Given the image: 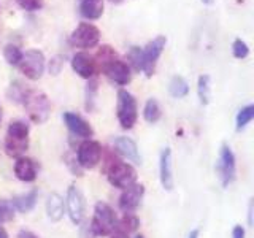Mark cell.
<instances>
[{
	"mask_svg": "<svg viewBox=\"0 0 254 238\" xmlns=\"http://www.w3.org/2000/svg\"><path fill=\"white\" fill-rule=\"evenodd\" d=\"M143 195H145V186L133 182L132 186L126 187L121 197H119V208L124 213H133L140 206Z\"/></svg>",
	"mask_w": 254,
	"mask_h": 238,
	"instance_id": "cell-14",
	"label": "cell"
},
{
	"mask_svg": "<svg viewBox=\"0 0 254 238\" xmlns=\"http://www.w3.org/2000/svg\"><path fill=\"white\" fill-rule=\"evenodd\" d=\"M108 2H110V3H121L123 0H108Z\"/></svg>",
	"mask_w": 254,
	"mask_h": 238,
	"instance_id": "cell-39",
	"label": "cell"
},
{
	"mask_svg": "<svg viewBox=\"0 0 254 238\" xmlns=\"http://www.w3.org/2000/svg\"><path fill=\"white\" fill-rule=\"evenodd\" d=\"M3 58H5L6 63H10V65H18L21 58H22V51L19 50V46H16L13 43H8L3 48Z\"/></svg>",
	"mask_w": 254,
	"mask_h": 238,
	"instance_id": "cell-27",
	"label": "cell"
},
{
	"mask_svg": "<svg viewBox=\"0 0 254 238\" xmlns=\"http://www.w3.org/2000/svg\"><path fill=\"white\" fill-rule=\"evenodd\" d=\"M118 226L116 213L105 202H99L94 206V218L91 222V230L97 237H108Z\"/></svg>",
	"mask_w": 254,
	"mask_h": 238,
	"instance_id": "cell-4",
	"label": "cell"
},
{
	"mask_svg": "<svg viewBox=\"0 0 254 238\" xmlns=\"http://www.w3.org/2000/svg\"><path fill=\"white\" fill-rule=\"evenodd\" d=\"M16 3H18L22 10L26 11H38L43 8V0H16Z\"/></svg>",
	"mask_w": 254,
	"mask_h": 238,
	"instance_id": "cell-32",
	"label": "cell"
},
{
	"mask_svg": "<svg viewBox=\"0 0 254 238\" xmlns=\"http://www.w3.org/2000/svg\"><path fill=\"white\" fill-rule=\"evenodd\" d=\"M143 118H145L146 122L156 124L159 119L162 118L161 103H159L156 99H148L146 103H145V108H143Z\"/></svg>",
	"mask_w": 254,
	"mask_h": 238,
	"instance_id": "cell-22",
	"label": "cell"
},
{
	"mask_svg": "<svg viewBox=\"0 0 254 238\" xmlns=\"http://www.w3.org/2000/svg\"><path fill=\"white\" fill-rule=\"evenodd\" d=\"M253 119H254V105H246V107H243L237 113V118H235L237 130H243L245 127L253 121Z\"/></svg>",
	"mask_w": 254,
	"mask_h": 238,
	"instance_id": "cell-25",
	"label": "cell"
},
{
	"mask_svg": "<svg viewBox=\"0 0 254 238\" xmlns=\"http://www.w3.org/2000/svg\"><path fill=\"white\" fill-rule=\"evenodd\" d=\"M169 92L175 99H183L189 94V84L183 76L175 75L169 83Z\"/></svg>",
	"mask_w": 254,
	"mask_h": 238,
	"instance_id": "cell-23",
	"label": "cell"
},
{
	"mask_svg": "<svg viewBox=\"0 0 254 238\" xmlns=\"http://www.w3.org/2000/svg\"><path fill=\"white\" fill-rule=\"evenodd\" d=\"M129 232H127V230H124L123 227H119V226H116V229L113 230V232H111L108 237L110 238H129Z\"/></svg>",
	"mask_w": 254,
	"mask_h": 238,
	"instance_id": "cell-34",
	"label": "cell"
},
{
	"mask_svg": "<svg viewBox=\"0 0 254 238\" xmlns=\"http://www.w3.org/2000/svg\"><path fill=\"white\" fill-rule=\"evenodd\" d=\"M232 238H245V229L242 226H235L232 230Z\"/></svg>",
	"mask_w": 254,
	"mask_h": 238,
	"instance_id": "cell-35",
	"label": "cell"
},
{
	"mask_svg": "<svg viewBox=\"0 0 254 238\" xmlns=\"http://www.w3.org/2000/svg\"><path fill=\"white\" fill-rule=\"evenodd\" d=\"M0 238H8V234H6V230L3 227H0Z\"/></svg>",
	"mask_w": 254,
	"mask_h": 238,
	"instance_id": "cell-38",
	"label": "cell"
},
{
	"mask_svg": "<svg viewBox=\"0 0 254 238\" xmlns=\"http://www.w3.org/2000/svg\"><path fill=\"white\" fill-rule=\"evenodd\" d=\"M0 121H2V107H0Z\"/></svg>",
	"mask_w": 254,
	"mask_h": 238,
	"instance_id": "cell-41",
	"label": "cell"
},
{
	"mask_svg": "<svg viewBox=\"0 0 254 238\" xmlns=\"http://www.w3.org/2000/svg\"><path fill=\"white\" fill-rule=\"evenodd\" d=\"M37 200H38V190L37 189H30L29 192H26V194L16 195L11 200V205H13V208L16 211L29 213V211H32L35 208Z\"/></svg>",
	"mask_w": 254,
	"mask_h": 238,
	"instance_id": "cell-20",
	"label": "cell"
},
{
	"mask_svg": "<svg viewBox=\"0 0 254 238\" xmlns=\"http://www.w3.org/2000/svg\"><path fill=\"white\" fill-rule=\"evenodd\" d=\"M27 91L29 89L21 81H14V83H11V86H10V89H8L6 95H8V99H10L11 102H14V103H22V100H24V97H26Z\"/></svg>",
	"mask_w": 254,
	"mask_h": 238,
	"instance_id": "cell-26",
	"label": "cell"
},
{
	"mask_svg": "<svg viewBox=\"0 0 254 238\" xmlns=\"http://www.w3.org/2000/svg\"><path fill=\"white\" fill-rule=\"evenodd\" d=\"M99 70L110 79V81H113V83H116L119 86L129 84L130 79H132V70H130V67L127 65L124 60L119 59V58L111 59L107 63H103V65Z\"/></svg>",
	"mask_w": 254,
	"mask_h": 238,
	"instance_id": "cell-11",
	"label": "cell"
},
{
	"mask_svg": "<svg viewBox=\"0 0 254 238\" xmlns=\"http://www.w3.org/2000/svg\"><path fill=\"white\" fill-rule=\"evenodd\" d=\"M213 2V0H202V3H205V5H210Z\"/></svg>",
	"mask_w": 254,
	"mask_h": 238,
	"instance_id": "cell-40",
	"label": "cell"
},
{
	"mask_svg": "<svg viewBox=\"0 0 254 238\" xmlns=\"http://www.w3.org/2000/svg\"><path fill=\"white\" fill-rule=\"evenodd\" d=\"M232 54L235 59H246L250 56V46L242 38H235L232 43Z\"/></svg>",
	"mask_w": 254,
	"mask_h": 238,
	"instance_id": "cell-29",
	"label": "cell"
},
{
	"mask_svg": "<svg viewBox=\"0 0 254 238\" xmlns=\"http://www.w3.org/2000/svg\"><path fill=\"white\" fill-rule=\"evenodd\" d=\"M105 172L110 184L119 189L129 187L137 181V172H135L133 167L127 162L118 161V159H110Z\"/></svg>",
	"mask_w": 254,
	"mask_h": 238,
	"instance_id": "cell-6",
	"label": "cell"
},
{
	"mask_svg": "<svg viewBox=\"0 0 254 238\" xmlns=\"http://www.w3.org/2000/svg\"><path fill=\"white\" fill-rule=\"evenodd\" d=\"M198 229H194V230H190V234H189V238H198Z\"/></svg>",
	"mask_w": 254,
	"mask_h": 238,
	"instance_id": "cell-37",
	"label": "cell"
},
{
	"mask_svg": "<svg viewBox=\"0 0 254 238\" xmlns=\"http://www.w3.org/2000/svg\"><path fill=\"white\" fill-rule=\"evenodd\" d=\"M197 95L202 105H208L211 97V78L210 75H200L197 79Z\"/></svg>",
	"mask_w": 254,
	"mask_h": 238,
	"instance_id": "cell-24",
	"label": "cell"
},
{
	"mask_svg": "<svg viewBox=\"0 0 254 238\" xmlns=\"http://www.w3.org/2000/svg\"><path fill=\"white\" fill-rule=\"evenodd\" d=\"M29 124L22 119H16L8 124L5 137V151L10 157H21L29 148Z\"/></svg>",
	"mask_w": 254,
	"mask_h": 238,
	"instance_id": "cell-2",
	"label": "cell"
},
{
	"mask_svg": "<svg viewBox=\"0 0 254 238\" xmlns=\"http://www.w3.org/2000/svg\"><path fill=\"white\" fill-rule=\"evenodd\" d=\"M62 118H64V122L67 125V129L73 135H76V137L87 140L94 135V129L83 116L71 113V111H67V113H64Z\"/></svg>",
	"mask_w": 254,
	"mask_h": 238,
	"instance_id": "cell-15",
	"label": "cell"
},
{
	"mask_svg": "<svg viewBox=\"0 0 254 238\" xmlns=\"http://www.w3.org/2000/svg\"><path fill=\"white\" fill-rule=\"evenodd\" d=\"M22 105L26 108L30 121H34L35 124H43L48 121V118H50L51 103L48 100L46 94L43 92L29 89L26 97L22 100Z\"/></svg>",
	"mask_w": 254,
	"mask_h": 238,
	"instance_id": "cell-3",
	"label": "cell"
},
{
	"mask_svg": "<svg viewBox=\"0 0 254 238\" xmlns=\"http://www.w3.org/2000/svg\"><path fill=\"white\" fill-rule=\"evenodd\" d=\"M159 178L165 190L173 189V167H172V149L164 148L159 161Z\"/></svg>",
	"mask_w": 254,
	"mask_h": 238,
	"instance_id": "cell-17",
	"label": "cell"
},
{
	"mask_svg": "<svg viewBox=\"0 0 254 238\" xmlns=\"http://www.w3.org/2000/svg\"><path fill=\"white\" fill-rule=\"evenodd\" d=\"M118 226L123 227L124 230H127L129 234H132V232H135V230L138 229L140 221H138V218L135 216L133 213H124V216H123L121 221L118 222Z\"/></svg>",
	"mask_w": 254,
	"mask_h": 238,
	"instance_id": "cell-28",
	"label": "cell"
},
{
	"mask_svg": "<svg viewBox=\"0 0 254 238\" xmlns=\"http://www.w3.org/2000/svg\"><path fill=\"white\" fill-rule=\"evenodd\" d=\"M116 115H118L119 124H121V127L126 130L132 129V127L135 125V122H137L138 105H137V100H135V97L129 91H126V89L118 91Z\"/></svg>",
	"mask_w": 254,
	"mask_h": 238,
	"instance_id": "cell-5",
	"label": "cell"
},
{
	"mask_svg": "<svg viewBox=\"0 0 254 238\" xmlns=\"http://www.w3.org/2000/svg\"><path fill=\"white\" fill-rule=\"evenodd\" d=\"M14 218V208L11 202L8 200H0V224L6 221H11Z\"/></svg>",
	"mask_w": 254,
	"mask_h": 238,
	"instance_id": "cell-31",
	"label": "cell"
},
{
	"mask_svg": "<svg viewBox=\"0 0 254 238\" xmlns=\"http://www.w3.org/2000/svg\"><path fill=\"white\" fill-rule=\"evenodd\" d=\"M135 238H145V237H143V235H137V237H135Z\"/></svg>",
	"mask_w": 254,
	"mask_h": 238,
	"instance_id": "cell-42",
	"label": "cell"
},
{
	"mask_svg": "<svg viewBox=\"0 0 254 238\" xmlns=\"http://www.w3.org/2000/svg\"><path fill=\"white\" fill-rule=\"evenodd\" d=\"M19 238H38L34 232H29V230H22L19 234Z\"/></svg>",
	"mask_w": 254,
	"mask_h": 238,
	"instance_id": "cell-36",
	"label": "cell"
},
{
	"mask_svg": "<svg viewBox=\"0 0 254 238\" xmlns=\"http://www.w3.org/2000/svg\"><path fill=\"white\" fill-rule=\"evenodd\" d=\"M165 45H167L165 35H157L146 46L143 48L132 46L129 50V54H127V59H129L127 65L132 67L135 71H143L148 78H151L154 75L157 60L164 53Z\"/></svg>",
	"mask_w": 254,
	"mask_h": 238,
	"instance_id": "cell-1",
	"label": "cell"
},
{
	"mask_svg": "<svg viewBox=\"0 0 254 238\" xmlns=\"http://www.w3.org/2000/svg\"><path fill=\"white\" fill-rule=\"evenodd\" d=\"M71 68H73V71L78 76H81L84 79H92L94 75L99 71L97 62L86 51H79L71 58Z\"/></svg>",
	"mask_w": 254,
	"mask_h": 238,
	"instance_id": "cell-13",
	"label": "cell"
},
{
	"mask_svg": "<svg viewBox=\"0 0 254 238\" xmlns=\"http://www.w3.org/2000/svg\"><path fill=\"white\" fill-rule=\"evenodd\" d=\"M18 67L24 76L32 79V81H37V79L43 76L46 68L45 54L38 50H29L26 53H22V58L18 63Z\"/></svg>",
	"mask_w": 254,
	"mask_h": 238,
	"instance_id": "cell-7",
	"label": "cell"
},
{
	"mask_svg": "<svg viewBox=\"0 0 254 238\" xmlns=\"http://www.w3.org/2000/svg\"><path fill=\"white\" fill-rule=\"evenodd\" d=\"M218 177L221 179V184L227 187L230 182H234L237 177V165H235V154L229 145H222L219 149V159H218Z\"/></svg>",
	"mask_w": 254,
	"mask_h": 238,
	"instance_id": "cell-9",
	"label": "cell"
},
{
	"mask_svg": "<svg viewBox=\"0 0 254 238\" xmlns=\"http://www.w3.org/2000/svg\"><path fill=\"white\" fill-rule=\"evenodd\" d=\"M46 213L51 221L58 222L64 218V200L59 194L53 192L46 200Z\"/></svg>",
	"mask_w": 254,
	"mask_h": 238,
	"instance_id": "cell-21",
	"label": "cell"
},
{
	"mask_svg": "<svg viewBox=\"0 0 254 238\" xmlns=\"http://www.w3.org/2000/svg\"><path fill=\"white\" fill-rule=\"evenodd\" d=\"M62 67H64V58H62V56H54V58L50 60L48 70H50V73H53V75H59Z\"/></svg>",
	"mask_w": 254,
	"mask_h": 238,
	"instance_id": "cell-33",
	"label": "cell"
},
{
	"mask_svg": "<svg viewBox=\"0 0 254 238\" xmlns=\"http://www.w3.org/2000/svg\"><path fill=\"white\" fill-rule=\"evenodd\" d=\"M102 154H103V149H102L100 143L87 138L78 146L76 162L79 167H83V169L91 170V169H94V167L99 165Z\"/></svg>",
	"mask_w": 254,
	"mask_h": 238,
	"instance_id": "cell-10",
	"label": "cell"
},
{
	"mask_svg": "<svg viewBox=\"0 0 254 238\" xmlns=\"http://www.w3.org/2000/svg\"><path fill=\"white\" fill-rule=\"evenodd\" d=\"M95 95H97V81L95 79H89V83L86 86V108L89 111L94 110Z\"/></svg>",
	"mask_w": 254,
	"mask_h": 238,
	"instance_id": "cell-30",
	"label": "cell"
},
{
	"mask_svg": "<svg viewBox=\"0 0 254 238\" xmlns=\"http://www.w3.org/2000/svg\"><path fill=\"white\" fill-rule=\"evenodd\" d=\"M113 146L116 149V153H119L123 157H126L127 161L135 162V164H141V157L138 153L137 143L129 137H115L113 138Z\"/></svg>",
	"mask_w": 254,
	"mask_h": 238,
	"instance_id": "cell-16",
	"label": "cell"
},
{
	"mask_svg": "<svg viewBox=\"0 0 254 238\" xmlns=\"http://www.w3.org/2000/svg\"><path fill=\"white\" fill-rule=\"evenodd\" d=\"M67 211L71 222L79 226L84 219V211H86V202L84 195L76 186L71 184L67 189Z\"/></svg>",
	"mask_w": 254,
	"mask_h": 238,
	"instance_id": "cell-12",
	"label": "cell"
},
{
	"mask_svg": "<svg viewBox=\"0 0 254 238\" xmlns=\"http://www.w3.org/2000/svg\"><path fill=\"white\" fill-rule=\"evenodd\" d=\"M103 0H78V11L87 21H95L103 14Z\"/></svg>",
	"mask_w": 254,
	"mask_h": 238,
	"instance_id": "cell-19",
	"label": "cell"
},
{
	"mask_svg": "<svg viewBox=\"0 0 254 238\" xmlns=\"http://www.w3.org/2000/svg\"><path fill=\"white\" fill-rule=\"evenodd\" d=\"M70 45L81 50H89V48L97 46L100 42V30L91 22H81L76 29L70 34Z\"/></svg>",
	"mask_w": 254,
	"mask_h": 238,
	"instance_id": "cell-8",
	"label": "cell"
},
{
	"mask_svg": "<svg viewBox=\"0 0 254 238\" xmlns=\"http://www.w3.org/2000/svg\"><path fill=\"white\" fill-rule=\"evenodd\" d=\"M14 175L16 178L24 182H32L37 179V164L34 159L21 156L14 162Z\"/></svg>",
	"mask_w": 254,
	"mask_h": 238,
	"instance_id": "cell-18",
	"label": "cell"
}]
</instances>
